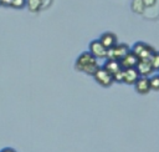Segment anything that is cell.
Segmentation results:
<instances>
[{"label":"cell","instance_id":"obj_1","mask_svg":"<svg viewBox=\"0 0 159 152\" xmlns=\"http://www.w3.org/2000/svg\"><path fill=\"white\" fill-rule=\"evenodd\" d=\"M99 67L97 59L89 52V51H84L82 52L75 62V69L80 72H84L87 75L93 76V74L96 72V70Z\"/></svg>","mask_w":159,"mask_h":152},{"label":"cell","instance_id":"obj_2","mask_svg":"<svg viewBox=\"0 0 159 152\" xmlns=\"http://www.w3.org/2000/svg\"><path fill=\"white\" fill-rule=\"evenodd\" d=\"M130 50L138 56L139 60H150L152 55L155 52V49L153 46H150L145 42H142V41L135 42Z\"/></svg>","mask_w":159,"mask_h":152},{"label":"cell","instance_id":"obj_3","mask_svg":"<svg viewBox=\"0 0 159 152\" xmlns=\"http://www.w3.org/2000/svg\"><path fill=\"white\" fill-rule=\"evenodd\" d=\"M93 78H94V81H96L98 85H101L102 87H109V86L114 82L113 75H112L111 72H108L103 66H99V67L96 70V72L93 74Z\"/></svg>","mask_w":159,"mask_h":152},{"label":"cell","instance_id":"obj_4","mask_svg":"<svg viewBox=\"0 0 159 152\" xmlns=\"http://www.w3.org/2000/svg\"><path fill=\"white\" fill-rule=\"evenodd\" d=\"M130 51L129 46L127 44H117L113 47L108 49V54H107V59H114V60H122L128 52Z\"/></svg>","mask_w":159,"mask_h":152},{"label":"cell","instance_id":"obj_5","mask_svg":"<svg viewBox=\"0 0 159 152\" xmlns=\"http://www.w3.org/2000/svg\"><path fill=\"white\" fill-rule=\"evenodd\" d=\"M88 51L96 57V59H107V54H108V49L104 47V45L98 40H93L89 42L88 46Z\"/></svg>","mask_w":159,"mask_h":152},{"label":"cell","instance_id":"obj_6","mask_svg":"<svg viewBox=\"0 0 159 152\" xmlns=\"http://www.w3.org/2000/svg\"><path fill=\"white\" fill-rule=\"evenodd\" d=\"M140 77L137 67H130V69H123V82L127 85H134L137 80Z\"/></svg>","mask_w":159,"mask_h":152},{"label":"cell","instance_id":"obj_7","mask_svg":"<svg viewBox=\"0 0 159 152\" xmlns=\"http://www.w3.org/2000/svg\"><path fill=\"white\" fill-rule=\"evenodd\" d=\"M137 70H138L140 76H147V77L152 76L153 72L155 71L150 60H139V62L137 65Z\"/></svg>","mask_w":159,"mask_h":152},{"label":"cell","instance_id":"obj_8","mask_svg":"<svg viewBox=\"0 0 159 152\" xmlns=\"http://www.w3.org/2000/svg\"><path fill=\"white\" fill-rule=\"evenodd\" d=\"M134 88H135V91H137L138 93H140V95H147L149 91H152V90H150V83H149V77H147V76H140V77L137 80V82L134 83Z\"/></svg>","mask_w":159,"mask_h":152},{"label":"cell","instance_id":"obj_9","mask_svg":"<svg viewBox=\"0 0 159 152\" xmlns=\"http://www.w3.org/2000/svg\"><path fill=\"white\" fill-rule=\"evenodd\" d=\"M138 62H139V59H138V56L130 50L122 60H120V65H122V67L123 69H130V67H137V65H138Z\"/></svg>","mask_w":159,"mask_h":152},{"label":"cell","instance_id":"obj_10","mask_svg":"<svg viewBox=\"0 0 159 152\" xmlns=\"http://www.w3.org/2000/svg\"><path fill=\"white\" fill-rule=\"evenodd\" d=\"M99 41H101V42L104 45V47H107V49H111V47H113L114 45L118 44V39H117L116 34H113V32H111V31L103 32V34L99 36Z\"/></svg>","mask_w":159,"mask_h":152},{"label":"cell","instance_id":"obj_11","mask_svg":"<svg viewBox=\"0 0 159 152\" xmlns=\"http://www.w3.org/2000/svg\"><path fill=\"white\" fill-rule=\"evenodd\" d=\"M103 67H104L108 72H111L113 76H114L116 74H118L119 71L123 70V67H122V65H120V61H119V60H114V59H106V61H104V64H103Z\"/></svg>","mask_w":159,"mask_h":152},{"label":"cell","instance_id":"obj_12","mask_svg":"<svg viewBox=\"0 0 159 152\" xmlns=\"http://www.w3.org/2000/svg\"><path fill=\"white\" fill-rule=\"evenodd\" d=\"M26 6L31 12H39L43 7V0H26Z\"/></svg>","mask_w":159,"mask_h":152},{"label":"cell","instance_id":"obj_13","mask_svg":"<svg viewBox=\"0 0 159 152\" xmlns=\"http://www.w3.org/2000/svg\"><path fill=\"white\" fill-rule=\"evenodd\" d=\"M130 9L135 14H143L145 10V4L144 0H132L130 2Z\"/></svg>","mask_w":159,"mask_h":152},{"label":"cell","instance_id":"obj_14","mask_svg":"<svg viewBox=\"0 0 159 152\" xmlns=\"http://www.w3.org/2000/svg\"><path fill=\"white\" fill-rule=\"evenodd\" d=\"M149 83H150V90L159 91V74L149 76Z\"/></svg>","mask_w":159,"mask_h":152},{"label":"cell","instance_id":"obj_15","mask_svg":"<svg viewBox=\"0 0 159 152\" xmlns=\"http://www.w3.org/2000/svg\"><path fill=\"white\" fill-rule=\"evenodd\" d=\"M150 62H152L154 70H155V71H159V51H155V52L152 55Z\"/></svg>","mask_w":159,"mask_h":152},{"label":"cell","instance_id":"obj_16","mask_svg":"<svg viewBox=\"0 0 159 152\" xmlns=\"http://www.w3.org/2000/svg\"><path fill=\"white\" fill-rule=\"evenodd\" d=\"M26 5V0H11V7L14 9H22Z\"/></svg>","mask_w":159,"mask_h":152},{"label":"cell","instance_id":"obj_17","mask_svg":"<svg viewBox=\"0 0 159 152\" xmlns=\"http://www.w3.org/2000/svg\"><path fill=\"white\" fill-rule=\"evenodd\" d=\"M157 2H158V0H144L145 7H153L157 5Z\"/></svg>","mask_w":159,"mask_h":152},{"label":"cell","instance_id":"obj_18","mask_svg":"<svg viewBox=\"0 0 159 152\" xmlns=\"http://www.w3.org/2000/svg\"><path fill=\"white\" fill-rule=\"evenodd\" d=\"M0 152H16L14 148H11V147H5V148H2Z\"/></svg>","mask_w":159,"mask_h":152},{"label":"cell","instance_id":"obj_19","mask_svg":"<svg viewBox=\"0 0 159 152\" xmlns=\"http://www.w3.org/2000/svg\"><path fill=\"white\" fill-rule=\"evenodd\" d=\"M0 5H2V0H0Z\"/></svg>","mask_w":159,"mask_h":152}]
</instances>
